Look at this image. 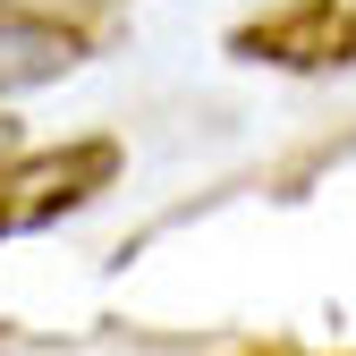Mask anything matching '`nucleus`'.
I'll use <instances>...</instances> for the list:
<instances>
[{
    "instance_id": "1",
    "label": "nucleus",
    "mask_w": 356,
    "mask_h": 356,
    "mask_svg": "<svg viewBox=\"0 0 356 356\" xmlns=\"http://www.w3.org/2000/svg\"><path fill=\"white\" fill-rule=\"evenodd\" d=\"M111 178H119L111 136H76V145H51V153L0 161V238H26V229H51V220L85 212Z\"/></svg>"
},
{
    "instance_id": "2",
    "label": "nucleus",
    "mask_w": 356,
    "mask_h": 356,
    "mask_svg": "<svg viewBox=\"0 0 356 356\" xmlns=\"http://www.w3.org/2000/svg\"><path fill=\"white\" fill-rule=\"evenodd\" d=\"M229 51L272 60V68H339V60H356V9L348 0H289V9L238 26Z\"/></svg>"
},
{
    "instance_id": "3",
    "label": "nucleus",
    "mask_w": 356,
    "mask_h": 356,
    "mask_svg": "<svg viewBox=\"0 0 356 356\" xmlns=\"http://www.w3.org/2000/svg\"><path fill=\"white\" fill-rule=\"evenodd\" d=\"M85 60V34L68 17H42V9H0V102L34 94Z\"/></svg>"
},
{
    "instance_id": "4",
    "label": "nucleus",
    "mask_w": 356,
    "mask_h": 356,
    "mask_svg": "<svg viewBox=\"0 0 356 356\" xmlns=\"http://www.w3.org/2000/svg\"><path fill=\"white\" fill-rule=\"evenodd\" d=\"M246 356H289V348H246Z\"/></svg>"
}]
</instances>
